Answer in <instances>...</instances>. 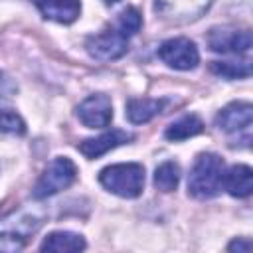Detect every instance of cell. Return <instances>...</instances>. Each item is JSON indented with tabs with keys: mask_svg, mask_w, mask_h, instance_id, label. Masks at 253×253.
I'll use <instances>...</instances> for the list:
<instances>
[{
	"mask_svg": "<svg viewBox=\"0 0 253 253\" xmlns=\"http://www.w3.org/2000/svg\"><path fill=\"white\" fill-rule=\"evenodd\" d=\"M204 130V123L196 115H184L182 119L170 123L164 130V136L168 140H186L190 136H196Z\"/></svg>",
	"mask_w": 253,
	"mask_h": 253,
	"instance_id": "obj_16",
	"label": "cell"
},
{
	"mask_svg": "<svg viewBox=\"0 0 253 253\" xmlns=\"http://www.w3.org/2000/svg\"><path fill=\"white\" fill-rule=\"evenodd\" d=\"M128 140H132V134H128V132H125V130H121V128H115V130L105 132V134H101V136L83 140L77 148H79V152H81L83 156H87V158H99V156H103L105 152H109L111 148H117V146L128 142Z\"/></svg>",
	"mask_w": 253,
	"mask_h": 253,
	"instance_id": "obj_11",
	"label": "cell"
},
{
	"mask_svg": "<svg viewBox=\"0 0 253 253\" xmlns=\"http://www.w3.org/2000/svg\"><path fill=\"white\" fill-rule=\"evenodd\" d=\"M164 109L162 99H130L126 103V119L134 125L148 123Z\"/></svg>",
	"mask_w": 253,
	"mask_h": 253,
	"instance_id": "obj_15",
	"label": "cell"
},
{
	"mask_svg": "<svg viewBox=\"0 0 253 253\" xmlns=\"http://www.w3.org/2000/svg\"><path fill=\"white\" fill-rule=\"evenodd\" d=\"M77 176V168L75 164L67 158V156H57L49 162V166L43 170V174L40 176V180L34 186V198L36 200H43L49 198L61 190H65L67 186L73 184Z\"/></svg>",
	"mask_w": 253,
	"mask_h": 253,
	"instance_id": "obj_4",
	"label": "cell"
},
{
	"mask_svg": "<svg viewBox=\"0 0 253 253\" xmlns=\"http://www.w3.org/2000/svg\"><path fill=\"white\" fill-rule=\"evenodd\" d=\"M225 164L217 154L204 152L196 158L190 176H188V192L198 200H208L219 194L223 186Z\"/></svg>",
	"mask_w": 253,
	"mask_h": 253,
	"instance_id": "obj_1",
	"label": "cell"
},
{
	"mask_svg": "<svg viewBox=\"0 0 253 253\" xmlns=\"http://www.w3.org/2000/svg\"><path fill=\"white\" fill-rule=\"evenodd\" d=\"M12 91H14L12 81H10L4 73H0V93H12Z\"/></svg>",
	"mask_w": 253,
	"mask_h": 253,
	"instance_id": "obj_22",
	"label": "cell"
},
{
	"mask_svg": "<svg viewBox=\"0 0 253 253\" xmlns=\"http://www.w3.org/2000/svg\"><path fill=\"white\" fill-rule=\"evenodd\" d=\"M208 45L215 53H247L251 49V32L237 28H213L208 34Z\"/></svg>",
	"mask_w": 253,
	"mask_h": 253,
	"instance_id": "obj_7",
	"label": "cell"
},
{
	"mask_svg": "<svg viewBox=\"0 0 253 253\" xmlns=\"http://www.w3.org/2000/svg\"><path fill=\"white\" fill-rule=\"evenodd\" d=\"M180 182V168L176 162H162L154 172V186L160 192H172L176 190Z\"/></svg>",
	"mask_w": 253,
	"mask_h": 253,
	"instance_id": "obj_17",
	"label": "cell"
},
{
	"mask_svg": "<svg viewBox=\"0 0 253 253\" xmlns=\"http://www.w3.org/2000/svg\"><path fill=\"white\" fill-rule=\"evenodd\" d=\"M34 2L45 18L59 22V24L75 22L81 12L79 0H34Z\"/></svg>",
	"mask_w": 253,
	"mask_h": 253,
	"instance_id": "obj_12",
	"label": "cell"
},
{
	"mask_svg": "<svg viewBox=\"0 0 253 253\" xmlns=\"http://www.w3.org/2000/svg\"><path fill=\"white\" fill-rule=\"evenodd\" d=\"M0 132H8V134L26 132V123L22 121V117L4 103H0Z\"/></svg>",
	"mask_w": 253,
	"mask_h": 253,
	"instance_id": "obj_19",
	"label": "cell"
},
{
	"mask_svg": "<svg viewBox=\"0 0 253 253\" xmlns=\"http://www.w3.org/2000/svg\"><path fill=\"white\" fill-rule=\"evenodd\" d=\"M103 2H105V4H117L119 0H103Z\"/></svg>",
	"mask_w": 253,
	"mask_h": 253,
	"instance_id": "obj_23",
	"label": "cell"
},
{
	"mask_svg": "<svg viewBox=\"0 0 253 253\" xmlns=\"http://www.w3.org/2000/svg\"><path fill=\"white\" fill-rule=\"evenodd\" d=\"M42 215L32 208H22L0 219V251H20L40 229Z\"/></svg>",
	"mask_w": 253,
	"mask_h": 253,
	"instance_id": "obj_2",
	"label": "cell"
},
{
	"mask_svg": "<svg viewBox=\"0 0 253 253\" xmlns=\"http://www.w3.org/2000/svg\"><path fill=\"white\" fill-rule=\"evenodd\" d=\"M99 182L121 198H136L144 186V168L134 162L113 164L99 172Z\"/></svg>",
	"mask_w": 253,
	"mask_h": 253,
	"instance_id": "obj_3",
	"label": "cell"
},
{
	"mask_svg": "<svg viewBox=\"0 0 253 253\" xmlns=\"http://www.w3.org/2000/svg\"><path fill=\"white\" fill-rule=\"evenodd\" d=\"M154 8L168 22L188 24L198 20L210 8V0H156Z\"/></svg>",
	"mask_w": 253,
	"mask_h": 253,
	"instance_id": "obj_8",
	"label": "cell"
},
{
	"mask_svg": "<svg viewBox=\"0 0 253 253\" xmlns=\"http://www.w3.org/2000/svg\"><path fill=\"white\" fill-rule=\"evenodd\" d=\"M85 47H87L91 57H95L99 61H113V59H119L121 55L126 53L128 38L121 30L109 28V30H105L101 34L89 36Z\"/></svg>",
	"mask_w": 253,
	"mask_h": 253,
	"instance_id": "obj_5",
	"label": "cell"
},
{
	"mask_svg": "<svg viewBox=\"0 0 253 253\" xmlns=\"http://www.w3.org/2000/svg\"><path fill=\"white\" fill-rule=\"evenodd\" d=\"M223 186L233 198H247L253 190V174L245 164H235L223 174Z\"/></svg>",
	"mask_w": 253,
	"mask_h": 253,
	"instance_id": "obj_13",
	"label": "cell"
},
{
	"mask_svg": "<svg viewBox=\"0 0 253 253\" xmlns=\"http://www.w3.org/2000/svg\"><path fill=\"white\" fill-rule=\"evenodd\" d=\"M251 121H253V107L243 101L229 103L215 117V125L229 134H239V132L251 134Z\"/></svg>",
	"mask_w": 253,
	"mask_h": 253,
	"instance_id": "obj_9",
	"label": "cell"
},
{
	"mask_svg": "<svg viewBox=\"0 0 253 253\" xmlns=\"http://www.w3.org/2000/svg\"><path fill=\"white\" fill-rule=\"evenodd\" d=\"M40 249L42 251H57V253L81 251V249H85V239L71 231H53L42 241Z\"/></svg>",
	"mask_w": 253,
	"mask_h": 253,
	"instance_id": "obj_14",
	"label": "cell"
},
{
	"mask_svg": "<svg viewBox=\"0 0 253 253\" xmlns=\"http://www.w3.org/2000/svg\"><path fill=\"white\" fill-rule=\"evenodd\" d=\"M227 249H229V251H241V253H249L251 243H249V239H233V241L227 245Z\"/></svg>",
	"mask_w": 253,
	"mask_h": 253,
	"instance_id": "obj_21",
	"label": "cell"
},
{
	"mask_svg": "<svg viewBox=\"0 0 253 253\" xmlns=\"http://www.w3.org/2000/svg\"><path fill=\"white\" fill-rule=\"evenodd\" d=\"M77 117L87 128H103L113 119V105L107 95H91L77 107Z\"/></svg>",
	"mask_w": 253,
	"mask_h": 253,
	"instance_id": "obj_10",
	"label": "cell"
},
{
	"mask_svg": "<svg viewBox=\"0 0 253 253\" xmlns=\"http://www.w3.org/2000/svg\"><path fill=\"white\" fill-rule=\"evenodd\" d=\"M140 26H142V18H140V14H138L134 8L123 10V12L119 14V18H117V24H115V28L121 30L126 38L134 36V34L140 30Z\"/></svg>",
	"mask_w": 253,
	"mask_h": 253,
	"instance_id": "obj_20",
	"label": "cell"
},
{
	"mask_svg": "<svg viewBox=\"0 0 253 253\" xmlns=\"http://www.w3.org/2000/svg\"><path fill=\"white\" fill-rule=\"evenodd\" d=\"M211 71L225 79H239L251 75V65L249 61H213Z\"/></svg>",
	"mask_w": 253,
	"mask_h": 253,
	"instance_id": "obj_18",
	"label": "cell"
},
{
	"mask_svg": "<svg viewBox=\"0 0 253 253\" xmlns=\"http://www.w3.org/2000/svg\"><path fill=\"white\" fill-rule=\"evenodd\" d=\"M158 55H160V59L168 67L180 69V71L194 69L198 65V61H200L198 47L188 38H172V40H166L158 47Z\"/></svg>",
	"mask_w": 253,
	"mask_h": 253,
	"instance_id": "obj_6",
	"label": "cell"
}]
</instances>
